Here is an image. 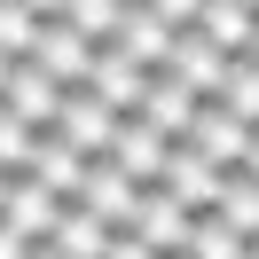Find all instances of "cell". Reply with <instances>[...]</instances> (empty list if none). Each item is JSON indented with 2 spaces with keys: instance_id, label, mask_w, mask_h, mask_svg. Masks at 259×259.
I'll use <instances>...</instances> for the list:
<instances>
[{
  "instance_id": "cell-22",
  "label": "cell",
  "mask_w": 259,
  "mask_h": 259,
  "mask_svg": "<svg viewBox=\"0 0 259 259\" xmlns=\"http://www.w3.org/2000/svg\"><path fill=\"white\" fill-rule=\"evenodd\" d=\"M102 259H165V251H157V243H142L134 228H110V251H102Z\"/></svg>"
},
{
  "instance_id": "cell-10",
  "label": "cell",
  "mask_w": 259,
  "mask_h": 259,
  "mask_svg": "<svg viewBox=\"0 0 259 259\" xmlns=\"http://www.w3.org/2000/svg\"><path fill=\"white\" fill-rule=\"evenodd\" d=\"M63 95H71V87H63V79H48L39 63H16V71H8V87H0V102H8L16 118H32L39 134L55 126V110H63Z\"/></svg>"
},
{
  "instance_id": "cell-21",
  "label": "cell",
  "mask_w": 259,
  "mask_h": 259,
  "mask_svg": "<svg viewBox=\"0 0 259 259\" xmlns=\"http://www.w3.org/2000/svg\"><path fill=\"white\" fill-rule=\"evenodd\" d=\"M228 110H236L243 118V126H259V63H251V55H236V71H228Z\"/></svg>"
},
{
  "instance_id": "cell-11",
  "label": "cell",
  "mask_w": 259,
  "mask_h": 259,
  "mask_svg": "<svg viewBox=\"0 0 259 259\" xmlns=\"http://www.w3.org/2000/svg\"><path fill=\"white\" fill-rule=\"evenodd\" d=\"M110 157L126 165L142 189H157V173H165V157H173V142H165V134L149 126L142 110H134V118H118V142H110Z\"/></svg>"
},
{
  "instance_id": "cell-12",
  "label": "cell",
  "mask_w": 259,
  "mask_h": 259,
  "mask_svg": "<svg viewBox=\"0 0 259 259\" xmlns=\"http://www.w3.org/2000/svg\"><path fill=\"white\" fill-rule=\"evenodd\" d=\"M87 165H95V157H87V149H71L63 134L48 126V134H39V149H32V165H24V173H32L39 189H55L63 204H79V181H87Z\"/></svg>"
},
{
  "instance_id": "cell-15",
  "label": "cell",
  "mask_w": 259,
  "mask_h": 259,
  "mask_svg": "<svg viewBox=\"0 0 259 259\" xmlns=\"http://www.w3.org/2000/svg\"><path fill=\"white\" fill-rule=\"evenodd\" d=\"M48 243H55L63 259H102V251H110V220H95L87 204H63V220H55Z\"/></svg>"
},
{
  "instance_id": "cell-18",
  "label": "cell",
  "mask_w": 259,
  "mask_h": 259,
  "mask_svg": "<svg viewBox=\"0 0 259 259\" xmlns=\"http://www.w3.org/2000/svg\"><path fill=\"white\" fill-rule=\"evenodd\" d=\"M243 251H251V236H236L220 212H196V243H189V259H243Z\"/></svg>"
},
{
  "instance_id": "cell-33",
  "label": "cell",
  "mask_w": 259,
  "mask_h": 259,
  "mask_svg": "<svg viewBox=\"0 0 259 259\" xmlns=\"http://www.w3.org/2000/svg\"><path fill=\"white\" fill-rule=\"evenodd\" d=\"M181 259H189V251H181Z\"/></svg>"
},
{
  "instance_id": "cell-31",
  "label": "cell",
  "mask_w": 259,
  "mask_h": 259,
  "mask_svg": "<svg viewBox=\"0 0 259 259\" xmlns=\"http://www.w3.org/2000/svg\"><path fill=\"white\" fill-rule=\"evenodd\" d=\"M243 259H259V243H251V251H243Z\"/></svg>"
},
{
  "instance_id": "cell-5",
  "label": "cell",
  "mask_w": 259,
  "mask_h": 259,
  "mask_svg": "<svg viewBox=\"0 0 259 259\" xmlns=\"http://www.w3.org/2000/svg\"><path fill=\"white\" fill-rule=\"evenodd\" d=\"M220 165L204 157V149H189V142H173V157H165V173H157V189L173 196V204H189V212H212L220 204Z\"/></svg>"
},
{
  "instance_id": "cell-20",
  "label": "cell",
  "mask_w": 259,
  "mask_h": 259,
  "mask_svg": "<svg viewBox=\"0 0 259 259\" xmlns=\"http://www.w3.org/2000/svg\"><path fill=\"white\" fill-rule=\"evenodd\" d=\"M32 149H39V126H32V118H16L8 102H0V165H8V173H24V165H32Z\"/></svg>"
},
{
  "instance_id": "cell-26",
  "label": "cell",
  "mask_w": 259,
  "mask_h": 259,
  "mask_svg": "<svg viewBox=\"0 0 259 259\" xmlns=\"http://www.w3.org/2000/svg\"><path fill=\"white\" fill-rule=\"evenodd\" d=\"M24 8H32V16H63V0H24Z\"/></svg>"
},
{
  "instance_id": "cell-2",
  "label": "cell",
  "mask_w": 259,
  "mask_h": 259,
  "mask_svg": "<svg viewBox=\"0 0 259 259\" xmlns=\"http://www.w3.org/2000/svg\"><path fill=\"white\" fill-rule=\"evenodd\" d=\"M24 63H39L48 79H63V87H87V79H95V39H87V32H71L63 16H48Z\"/></svg>"
},
{
  "instance_id": "cell-32",
  "label": "cell",
  "mask_w": 259,
  "mask_h": 259,
  "mask_svg": "<svg viewBox=\"0 0 259 259\" xmlns=\"http://www.w3.org/2000/svg\"><path fill=\"white\" fill-rule=\"evenodd\" d=\"M251 8H259V0H251Z\"/></svg>"
},
{
  "instance_id": "cell-25",
  "label": "cell",
  "mask_w": 259,
  "mask_h": 259,
  "mask_svg": "<svg viewBox=\"0 0 259 259\" xmlns=\"http://www.w3.org/2000/svg\"><path fill=\"white\" fill-rule=\"evenodd\" d=\"M243 173L259 181V126H251V149H243Z\"/></svg>"
},
{
  "instance_id": "cell-1",
  "label": "cell",
  "mask_w": 259,
  "mask_h": 259,
  "mask_svg": "<svg viewBox=\"0 0 259 259\" xmlns=\"http://www.w3.org/2000/svg\"><path fill=\"white\" fill-rule=\"evenodd\" d=\"M228 71H236V55L220 48V39H204L189 24V32H173V55H165V79H181L196 102H220L228 95Z\"/></svg>"
},
{
  "instance_id": "cell-9",
  "label": "cell",
  "mask_w": 259,
  "mask_h": 259,
  "mask_svg": "<svg viewBox=\"0 0 259 259\" xmlns=\"http://www.w3.org/2000/svg\"><path fill=\"white\" fill-rule=\"evenodd\" d=\"M0 220H8V228H24L32 243H48V236H55V220H63V196H55V189H39L32 173H8V196H0Z\"/></svg>"
},
{
  "instance_id": "cell-30",
  "label": "cell",
  "mask_w": 259,
  "mask_h": 259,
  "mask_svg": "<svg viewBox=\"0 0 259 259\" xmlns=\"http://www.w3.org/2000/svg\"><path fill=\"white\" fill-rule=\"evenodd\" d=\"M0 196H8V165H0Z\"/></svg>"
},
{
  "instance_id": "cell-8",
  "label": "cell",
  "mask_w": 259,
  "mask_h": 259,
  "mask_svg": "<svg viewBox=\"0 0 259 259\" xmlns=\"http://www.w3.org/2000/svg\"><path fill=\"white\" fill-rule=\"evenodd\" d=\"M134 236H142V243H157L165 259H181V251L196 243V212H189V204H173L165 189H142V212H134Z\"/></svg>"
},
{
  "instance_id": "cell-7",
  "label": "cell",
  "mask_w": 259,
  "mask_h": 259,
  "mask_svg": "<svg viewBox=\"0 0 259 259\" xmlns=\"http://www.w3.org/2000/svg\"><path fill=\"white\" fill-rule=\"evenodd\" d=\"M149 79H157V71H149V63H134V55L110 39V48H95V79H87V87H95V95L110 102L118 118H134V110H142V95H149Z\"/></svg>"
},
{
  "instance_id": "cell-6",
  "label": "cell",
  "mask_w": 259,
  "mask_h": 259,
  "mask_svg": "<svg viewBox=\"0 0 259 259\" xmlns=\"http://www.w3.org/2000/svg\"><path fill=\"white\" fill-rule=\"evenodd\" d=\"M181 142H189V149H204L220 173H236V165H243V149H251V126H243L228 102H196V126L181 134Z\"/></svg>"
},
{
  "instance_id": "cell-14",
  "label": "cell",
  "mask_w": 259,
  "mask_h": 259,
  "mask_svg": "<svg viewBox=\"0 0 259 259\" xmlns=\"http://www.w3.org/2000/svg\"><path fill=\"white\" fill-rule=\"evenodd\" d=\"M142 118L165 134V142H181V134L196 126V95H189L181 79H165V71H157V79H149V95H142Z\"/></svg>"
},
{
  "instance_id": "cell-28",
  "label": "cell",
  "mask_w": 259,
  "mask_h": 259,
  "mask_svg": "<svg viewBox=\"0 0 259 259\" xmlns=\"http://www.w3.org/2000/svg\"><path fill=\"white\" fill-rule=\"evenodd\" d=\"M32 259H63V251H55V243H39V251H32Z\"/></svg>"
},
{
  "instance_id": "cell-19",
  "label": "cell",
  "mask_w": 259,
  "mask_h": 259,
  "mask_svg": "<svg viewBox=\"0 0 259 259\" xmlns=\"http://www.w3.org/2000/svg\"><path fill=\"white\" fill-rule=\"evenodd\" d=\"M39 24L48 16H32V8H24V0H0V55H32V39H39Z\"/></svg>"
},
{
  "instance_id": "cell-17",
  "label": "cell",
  "mask_w": 259,
  "mask_h": 259,
  "mask_svg": "<svg viewBox=\"0 0 259 259\" xmlns=\"http://www.w3.org/2000/svg\"><path fill=\"white\" fill-rule=\"evenodd\" d=\"M118 16H126V0H63V24H71V32H87L95 48H110V39H118Z\"/></svg>"
},
{
  "instance_id": "cell-13",
  "label": "cell",
  "mask_w": 259,
  "mask_h": 259,
  "mask_svg": "<svg viewBox=\"0 0 259 259\" xmlns=\"http://www.w3.org/2000/svg\"><path fill=\"white\" fill-rule=\"evenodd\" d=\"M118 48H126L134 63L165 71V55H173V24H165L149 0H126V16H118Z\"/></svg>"
},
{
  "instance_id": "cell-27",
  "label": "cell",
  "mask_w": 259,
  "mask_h": 259,
  "mask_svg": "<svg viewBox=\"0 0 259 259\" xmlns=\"http://www.w3.org/2000/svg\"><path fill=\"white\" fill-rule=\"evenodd\" d=\"M8 71H16V55H0V87H8Z\"/></svg>"
},
{
  "instance_id": "cell-3",
  "label": "cell",
  "mask_w": 259,
  "mask_h": 259,
  "mask_svg": "<svg viewBox=\"0 0 259 259\" xmlns=\"http://www.w3.org/2000/svg\"><path fill=\"white\" fill-rule=\"evenodd\" d=\"M55 134H63L71 149H87V157H110V142H118V110L95 95V87H71L63 110H55Z\"/></svg>"
},
{
  "instance_id": "cell-24",
  "label": "cell",
  "mask_w": 259,
  "mask_h": 259,
  "mask_svg": "<svg viewBox=\"0 0 259 259\" xmlns=\"http://www.w3.org/2000/svg\"><path fill=\"white\" fill-rule=\"evenodd\" d=\"M32 251H39V243L24 236V228H8V220H0V259H32Z\"/></svg>"
},
{
  "instance_id": "cell-23",
  "label": "cell",
  "mask_w": 259,
  "mask_h": 259,
  "mask_svg": "<svg viewBox=\"0 0 259 259\" xmlns=\"http://www.w3.org/2000/svg\"><path fill=\"white\" fill-rule=\"evenodd\" d=\"M149 8H157L173 32H189V24H196V0H149Z\"/></svg>"
},
{
  "instance_id": "cell-16",
  "label": "cell",
  "mask_w": 259,
  "mask_h": 259,
  "mask_svg": "<svg viewBox=\"0 0 259 259\" xmlns=\"http://www.w3.org/2000/svg\"><path fill=\"white\" fill-rule=\"evenodd\" d=\"M212 212H220V220L236 228V236H251V243H259V181L243 173V165L220 181V204H212Z\"/></svg>"
},
{
  "instance_id": "cell-29",
  "label": "cell",
  "mask_w": 259,
  "mask_h": 259,
  "mask_svg": "<svg viewBox=\"0 0 259 259\" xmlns=\"http://www.w3.org/2000/svg\"><path fill=\"white\" fill-rule=\"evenodd\" d=\"M243 55H251V63H259V32H251V48H243Z\"/></svg>"
},
{
  "instance_id": "cell-4",
  "label": "cell",
  "mask_w": 259,
  "mask_h": 259,
  "mask_svg": "<svg viewBox=\"0 0 259 259\" xmlns=\"http://www.w3.org/2000/svg\"><path fill=\"white\" fill-rule=\"evenodd\" d=\"M79 204L95 212V220H110V228H134V212H142V181H134L118 157H95L87 181H79Z\"/></svg>"
}]
</instances>
